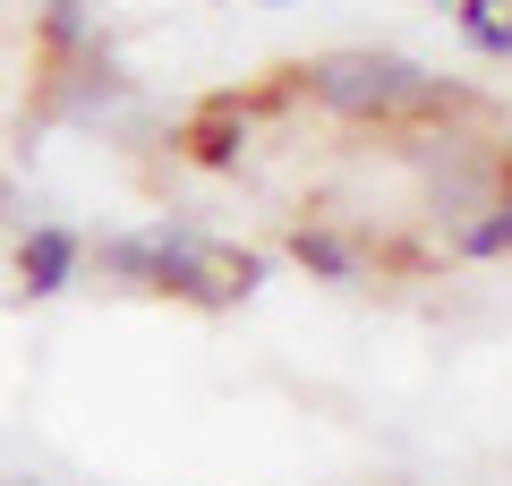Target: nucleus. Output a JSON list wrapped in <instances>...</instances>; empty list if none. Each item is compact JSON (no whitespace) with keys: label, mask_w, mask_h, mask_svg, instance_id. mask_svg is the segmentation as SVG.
Returning <instances> with one entry per match:
<instances>
[{"label":"nucleus","mask_w":512,"mask_h":486,"mask_svg":"<svg viewBox=\"0 0 512 486\" xmlns=\"http://www.w3.org/2000/svg\"><path fill=\"white\" fill-rule=\"evenodd\" d=\"M103 273L128 290H171V299H197V307H231L248 299L256 282H265V256L248 248H214L205 231H188V222H146V231H120L103 239Z\"/></svg>","instance_id":"nucleus-1"},{"label":"nucleus","mask_w":512,"mask_h":486,"mask_svg":"<svg viewBox=\"0 0 512 486\" xmlns=\"http://www.w3.org/2000/svg\"><path fill=\"white\" fill-rule=\"evenodd\" d=\"M308 94L342 120H402V111L436 103V77L402 52H325L308 69Z\"/></svg>","instance_id":"nucleus-2"},{"label":"nucleus","mask_w":512,"mask_h":486,"mask_svg":"<svg viewBox=\"0 0 512 486\" xmlns=\"http://www.w3.org/2000/svg\"><path fill=\"white\" fill-rule=\"evenodd\" d=\"M77 265H86V239H77L69 222H35V231L18 239V282L35 290V299H60V290L77 282Z\"/></svg>","instance_id":"nucleus-3"},{"label":"nucleus","mask_w":512,"mask_h":486,"mask_svg":"<svg viewBox=\"0 0 512 486\" xmlns=\"http://www.w3.org/2000/svg\"><path fill=\"white\" fill-rule=\"evenodd\" d=\"M291 256L308 273H325V282H359V248L333 239V231H316V222H299V231H291Z\"/></svg>","instance_id":"nucleus-4"},{"label":"nucleus","mask_w":512,"mask_h":486,"mask_svg":"<svg viewBox=\"0 0 512 486\" xmlns=\"http://www.w3.org/2000/svg\"><path fill=\"white\" fill-rule=\"evenodd\" d=\"M512 248V205H487V222L461 231V256H504Z\"/></svg>","instance_id":"nucleus-5"},{"label":"nucleus","mask_w":512,"mask_h":486,"mask_svg":"<svg viewBox=\"0 0 512 486\" xmlns=\"http://www.w3.org/2000/svg\"><path fill=\"white\" fill-rule=\"evenodd\" d=\"M461 35L478 52H504V0H461Z\"/></svg>","instance_id":"nucleus-6"},{"label":"nucleus","mask_w":512,"mask_h":486,"mask_svg":"<svg viewBox=\"0 0 512 486\" xmlns=\"http://www.w3.org/2000/svg\"><path fill=\"white\" fill-rule=\"evenodd\" d=\"M504 52H512V9H504Z\"/></svg>","instance_id":"nucleus-7"}]
</instances>
